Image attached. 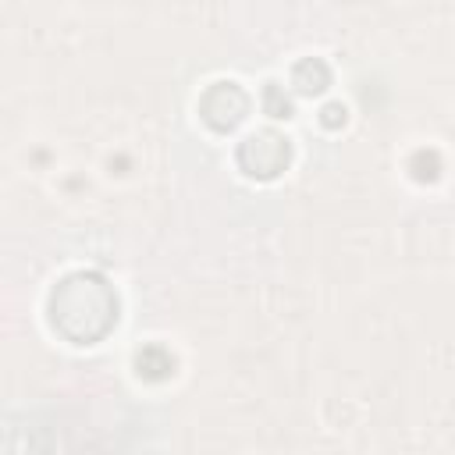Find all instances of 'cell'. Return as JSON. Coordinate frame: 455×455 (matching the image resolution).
<instances>
[{"instance_id":"4","label":"cell","mask_w":455,"mask_h":455,"mask_svg":"<svg viewBox=\"0 0 455 455\" xmlns=\"http://www.w3.org/2000/svg\"><path fill=\"white\" fill-rule=\"evenodd\" d=\"M327 64L323 60H302L299 68H295V85L302 89V92H320L323 85H327Z\"/></svg>"},{"instance_id":"3","label":"cell","mask_w":455,"mask_h":455,"mask_svg":"<svg viewBox=\"0 0 455 455\" xmlns=\"http://www.w3.org/2000/svg\"><path fill=\"white\" fill-rule=\"evenodd\" d=\"M245 107H249V100H245V92H242L235 82H217V85H210V92H206L203 103H199L203 121H206L210 128H217V132L235 128V124L245 117Z\"/></svg>"},{"instance_id":"6","label":"cell","mask_w":455,"mask_h":455,"mask_svg":"<svg viewBox=\"0 0 455 455\" xmlns=\"http://www.w3.org/2000/svg\"><path fill=\"white\" fill-rule=\"evenodd\" d=\"M338 121H345V110H341L338 103H331V107H323V124H338Z\"/></svg>"},{"instance_id":"2","label":"cell","mask_w":455,"mask_h":455,"mask_svg":"<svg viewBox=\"0 0 455 455\" xmlns=\"http://www.w3.org/2000/svg\"><path fill=\"white\" fill-rule=\"evenodd\" d=\"M238 164L245 167V174L274 178L288 164V139H281L277 132H256V135H249L242 142Z\"/></svg>"},{"instance_id":"1","label":"cell","mask_w":455,"mask_h":455,"mask_svg":"<svg viewBox=\"0 0 455 455\" xmlns=\"http://www.w3.org/2000/svg\"><path fill=\"white\" fill-rule=\"evenodd\" d=\"M50 313H53V327H60L68 338L92 341L117 320V299L103 277L75 274L60 284V291H53Z\"/></svg>"},{"instance_id":"5","label":"cell","mask_w":455,"mask_h":455,"mask_svg":"<svg viewBox=\"0 0 455 455\" xmlns=\"http://www.w3.org/2000/svg\"><path fill=\"white\" fill-rule=\"evenodd\" d=\"M267 110H270L274 117H288V110H291L288 96H281V89H277V85H267Z\"/></svg>"}]
</instances>
